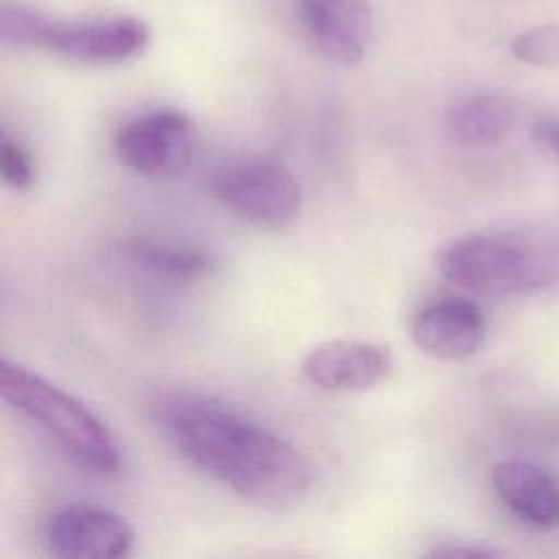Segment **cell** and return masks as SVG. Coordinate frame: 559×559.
I'll return each mask as SVG.
<instances>
[{"instance_id": "1", "label": "cell", "mask_w": 559, "mask_h": 559, "mask_svg": "<svg viewBox=\"0 0 559 559\" xmlns=\"http://www.w3.org/2000/svg\"><path fill=\"white\" fill-rule=\"evenodd\" d=\"M151 419L181 459L262 509L299 504L314 478L310 461L286 439L242 413L197 393H164Z\"/></svg>"}, {"instance_id": "2", "label": "cell", "mask_w": 559, "mask_h": 559, "mask_svg": "<svg viewBox=\"0 0 559 559\" xmlns=\"http://www.w3.org/2000/svg\"><path fill=\"white\" fill-rule=\"evenodd\" d=\"M437 269L472 295L524 297L559 280V236L546 231L459 236L439 249Z\"/></svg>"}, {"instance_id": "3", "label": "cell", "mask_w": 559, "mask_h": 559, "mask_svg": "<svg viewBox=\"0 0 559 559\" xmlns=\"http://www.w3.org/2000/svg\"><path fill=\"white\" fill-rule=\"evenodd\" d=\"M0 393L79 469L96 478L120 476L122 450L116 435L79 397L9 358L0 362Z\"/></svg>"}, {"instance_id": "4", "label": "cell", "mask_w": 559, "mask_h": 559, "mask_svg": "<svg viewBox=\"0 0 559 559\" xmlns=\"http://www.w3.org/2000/svg\"><path fill=\"white\" fill-rule=\"evenodd\" d=\"M0 39L7 46L46 50L74 63L109 66L138 57L148 44V28L135 17L57 22L28 7L4 2Z\"/></svg>"}, {"instance_id": "5", "label": "cell", "mask_w": 559, "mask_h": 559, "mask_svg": "<svg viewBox=\"0 0 559 559\" xmlns=\"http://www.w3.org/2000/svg\"><path fill=\"white\" fill-rule=\"evenodd\" d=\"M216 201L242 221L262 227L288 225L301 207V186L277 159L260 157L231 164L212 179Z\"/></svg>"}, {"instance_id": "6", "label": "cell", "mask_w": 559, "mask_h": 559, "mask_svg": "<svg viewBox=\"0 0 559 559\" xmlns=\"http://www.w3.org/2000/svg\"><path fill=\"white\" fill-rule=\"evenodd\" d=\"M197 131L188 114L155 109L124 122L114 135L118 162L142 177L181 175L194 155Z\"/></svg>"}, {"instance_id": "7", "label": "cell", "mask_w": 559, "mask_h": 559, "mask_svg": "<svg viewBox=\"0 0 559 559\" xmlns=\"http://www.w3.org/2000/svg\"><path fill=\"white\" fill-rule=\"evenodd\" d=\"M46 548L63 559H116L135 542L131 522L100 504H66L44 526Z\"/></svg>"}, {"instance_id": "8", "label": "cell", "mask_w": 559, "mask_h": 559, "mask_svg": "<svg viewBox=\"0 0 559 559\" xmlns=\"http://www.w3.org/2000/svg\"><path fill=\"white\" fill-rule=\"evenodd\" d=\"M393 371V354L386 345L336 338L312 347L301 360L304 378L328 393H356L384 382Z\"/></svg>"}, {"instance_id": "9", "label": "cell", "mask_w": 559, "mask_h": 559, "mask_svg": "<svg viewBox=\"0 0 559 559\" xmlns=\"http://www.w3.org/2000/svg\"><path fill=\"white\" fill-rule=\"evenodd\" d=\"M487 334L483 310L461 297H445L421 306L411 321V338L426 356L437 360H465L474 356Z\"/></svg>"}, {"instance_id": "10", "label": "cell", "mask_w": 559, "mask_h": 559, "mask_svg": "<svg viewBox=\"0 0 559 559\" xmlns=\"http://www.w3.org/2000/svg\"><path fill=\"white\" fill-rule=\"evenodd\" d=\"M299 17L328 61L354 66L365 57L373 31L369 0H299Z\"/></svg>"}, {"instance_id": "11", "label": "cell", "mask_w": 559, "mask_h": 559, "mask_svg": "<svg viewBox=\"0 0 559 559\" xmlns=\"http://www.w3.org/2000/svg\"><path fill=\"white\" fill-rule=\"evenodd\" d=\"M491 487L500 502L531 526L559 524V480L544 467L507 459L493 465Z\"/></svg>"}, {"instance_id": "12", "label": "cell", "mask_w": 559, "mask_h": 559, "mask_svg": "<svg viewBox=\"0 0 559 559\" xmlns=\"http://www.w3.org/2000/svg\"><path fill=\"white\" fill-rule=\"evenodd\" d=\"M515 105L498 94H478L454 103L445 114L450 135L465 146H496L513 131Z\"/></svg>"}, {"instance_id": "13", "label": "cell", "mask_w": 559, "mask_h": 559, "mask_svg": "<svg viewBox=\"0 0 559 559\" xmlns=\"http://www.w3.org/2000/svg\"><path fill=\"white\" fill-rule=\"evenodd\" d=\"M124 255L155 277L168 282H197L212 271V255L194 245L164 242L135 236L122 245Z\"/></svg>"}, {"instance_id": "14", "label": "cell", "mask_w": 559, "mask_h": 559, "mask_svg": "<svg viewBox=\"0 0 559 559\" xmlns=\"http://www.w3.org/2000/svg\"><path fill=\"white\" fill-rule=\"evenodd\" d=\"M511 55L535 68L559 66V24H542L520 33L511 41Z\"/></svg>"}, {"instance_id": "15", "label": "cell", "mask_w": 559, "mask_h": 559, "mask_svg": "<svg viewBox=\"0 0 559 559\" xmlns=\"http://www.w3.org/2000/svg\"><path fill=\"white\" fill-rule=\"evenodd\" d=\"M0 175L2 181L13 190H26L37 177V166L31 153L7 131L0 138Z\"/></svg>"}, {"instance_id": "16", "label": "cell", "mask_w": 559, "mask_h": 559, "mask_svg": "<svg viewBox=\"0 0 559 559\" xmlns=\"http://www.w3.org/2000/svg\"><path fill=\"white\" fill-rule=\"evenodd\" d=\"M533 138L548 155H552L559 162V120H539L533 127Z\"/></svg>"}, {"instance_id": "17", "label": "cell", "mask_w": 559, "mask_h": 559, "mask_svg": "<svg viewBox=\"0 0 559 559\" xmlns=\"http://www.w3.org/2000/svg\"><path fill=\"white\" fill-rule=\"evenodd\" d=\"M432 557H496L500 550L483 548V546H450V548H435L430 550Z\"/></svg>"}]
</instances>
